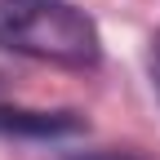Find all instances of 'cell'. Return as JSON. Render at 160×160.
Listing matches in <instances>:
<instances>
[{
    "mask_svg": "<svg viewBox=\"0 0 160 160\" xmlns=\"http://www.w3.org/2000/svg\"><path fill=\"white\" fill-rule=\"evenodd\" d=\"M0 49L58 67H98V22L71 0H0Z\"/></svg>",
    "mask_w": 160,
    "mask_h": 160,
    "instance_id": "obj_1",
    "label": "cell"
},
{
    "mask_svg": "<svg viewBox=\"0 0 160 160\" xmlns=\"http://www.w3.org/2000/svg\"><path fill=\"white\" fill-rule=\"evenodd\" d=\"M147 71H151V89H156V98H160V27H156L151 45H147Z\"/></svg>",
    "mask_w": 160,
    "mask_h": 160,
    "instance_id": "obj_4",
    "label": "cell"
},
{
    "mask_svg": "<svg viewBox=\"0 0 160 160\" xmlns=\"http://www.w3.org/2000/svg\"><path fill=\"white\" fill-rule=\"evenodd\" d=\"M67 160H147V156H138L129 147H93V151H71Z\"/></svg>",
    "mask_w": 160,
    "mask_h": 160,
    "instance_id": "obj_3",
    "label": "cell"
},
{
    "mask_svg": "<svg viewBox=\"0 0 160 160\" xmlns=\"http://www.w3.org/2000/svg\"><path fill=\"white\" fill-rule=\"evenodd\" d=\"M85 129L76 111H40V107H0V133L5 138H71Z\"/></svg>",
    "mask_w": 160,
    "mask_h": 160,
    "instance_id": "obj_2",
    "label": "cell"
}]
</instances>
